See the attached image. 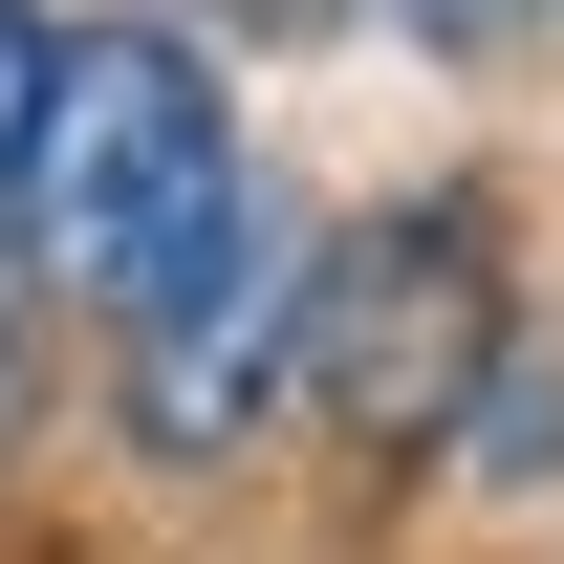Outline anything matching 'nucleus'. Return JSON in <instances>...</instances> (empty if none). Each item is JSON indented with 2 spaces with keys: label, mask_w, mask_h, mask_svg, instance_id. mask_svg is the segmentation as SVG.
<instances>
[{
  "label": "nucleus",
  "mask_w": 564,
  "mask_h": 564,
  "mask_svg": "<svg viewBox=\"0 0 564 564\" xmlns=\"http://www.w3.org/2000/svg\"><path fill=\"white\" fill-rule=\"evenodd\" d=\"M239 217H261V174H239V87H217L174 22H66L44 152H22V239H0V261L131 348L174 282H217Z\"/></svg>",
  "instance_id": "f257e3e1"
},
{
  "label": "nucleus",
  "mask_w": 564,
  "mask_h": 564,
  "mask_svg": "<svg viewBox=\"0 0 564 564\" xmlns=\"http://www.w3.org/2000/svg\"><path fill=\"white\" fill-rule=\"evenodd\" d=\"M521 369V261H499V196H369L326 217V282H304V413L348 434L369 478H413L499 413Z\"/></svg>",
  "instance_id": "f03ea898"
},
{
  "label": "nucleus",
  "mask_w": 564,
  "mask_h": 564,
  "mask_svg": "<svg viewBox=\"0 0 564 564\" xmlns=\"http://www.w3.org/2000/svg\"><path fill=\"white\" fill-rule=\"evenodd\" d=\"M304 282H326V217H239L217 239V282H174L131 348H109V413H131L152 478H217V456H261L282 413H304Z\"/></svg>",
  "instance_id": "7ed1b4c3"
},
{
  "label": "nucleus",
  "mask_w": 564,
  "mask_h": 564,
  "mask_svg": "<svg viewBox=\"0 0 564 564\" xmlns=\"http://www.w3.org/2000/svg\"><path fill=\"white\" fill-rule=\"evenodd\" d=\"M44 66H66V22H44V0H0V239H22V152H44Z\"/></svg>",
  "instance_id": "20e7f679"
},
{
  "label": "nucleus",
  "mask_w": 564,
  "mask_h": 564,
  "mask_svg": "<svg viewBox=\"0 0 564 564\" xmlns=\"http://www.w3.org/2000/svg\"><path fill=\"white\" fill-rule=\"evenodd\" d=\"M22 434H44V326L0 304V478H22Z\"/></svg>",
  "instance_id": "39448f33"
},
{
  "label": "nucleus",
  "mask_w": 564,
  "mask_h": 564,
  "mask_svg": "<svg viewBox=\"0 0 564 564\" xmlns=\"http://www.w3.org/2000/svg\"><path fill=\"white\" fill-rule=\"evenodd\" d=\"M478 22H499V44H564V0H478Z\"/></svg>",
  "instance_id": "423d86ee"
}]
</instances>
